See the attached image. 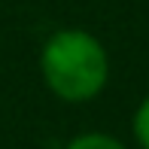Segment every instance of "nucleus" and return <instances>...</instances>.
<instances>
[{
  "label": "nucleus",
  "instance_id": "f257e3e1",
  "mask_svg": "<svg viewBox=\"0 0 149 149\" xmlns=\"http://www.w3.org/2000/svg\"><path fill=\"white\" fill-rule=\"evenodd\" d=\"M107 52L85 31H61L43 49L46 85L64 100H88L107 82Z\"/></svg>",
  "mask_w": 149,
  "mask_h": 149
},
{
  "label": "nucleus",
  "instance_id": "f03ea898",
  "mask_svg": "<svg viewBox=\"0 0 149 149\" xmlns=\"http://www.w3.org/2000/svg\"><path fill=\"white\" fill-rule=\"evenodd\" d=\"M67 149H125L119 140L107 137V134H82V137L70 140Z\"/></svg>",
  "mask_w": 149,
  "mask_h": 149
},
{
  "label": "nucleus",
  "instance_id": "7ed1b4c3",
  "mask_svg": "<svg viewBox=\"0 0 149 149\" xmlns=\"http://www.w3.org/2000/svg\"><path fill=\"white\" fill-rule=\"evenodd\" d=\"M134 134H137V140H140V146L149 149V97L140 104V110H137V116H134Z\"/></svg>",
  "mask_w": 149,
  "mask_h": 149
}]
</instances>
